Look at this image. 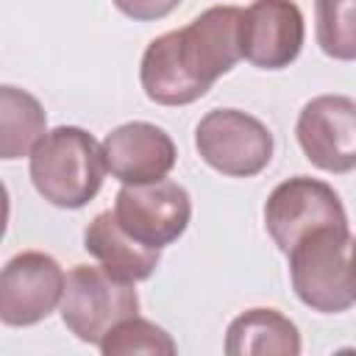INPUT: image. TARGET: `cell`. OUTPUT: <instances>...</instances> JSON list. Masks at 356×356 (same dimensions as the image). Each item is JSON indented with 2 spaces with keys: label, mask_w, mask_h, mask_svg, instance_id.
<instances>
[{
  "label": "cell",
  "mask_w": 356,
  "mask_h": 356,
  "mask_svg": "<svg viewBox=\"0 0 356 356\" xmlns=\"http://www.w3.org/2000/svg\"><path fill=\"white\" fill-rule=\"evenodd\" d=\"M97 348L103 350V356H131V353H156V356L164 353V356H172L175 353L172 337L161 325H156V323H150L145 317H136V314L122 320V323H117Z\"/></svg>",
  "instance_id": "obj_16"
},
{
  "label": "cell",
  "mask_w": 356,
  "mask_h": 356,
  "mask_svg": "<svg viewBox=\"0 0 356 356\" xmlns=\"http://www.w3.org/2000/svg\"><path fill=\"white\" fill-rule=\"evenodd\" d=\"M103 156L108 172L122 184H150L175 167V142L153 122H125L106 134Z\"/></svg>",
  "instance_id": "obj_11"
},
{
  "label": "cell",
  "mask_w": 356,
  "mask_h": 356,
  "mask_svg": "<svg viewBox=\"0 0 356 356\" xmlns=\"http://www.w3.org/2000/svg\"><path fill=\"white\" fill-rule=\"evenodd\" d=\"M314 33L334 61H356V0H314Z\"/></svg>",
  "instance_id": "obj_15"
},
{
  "label": "cell",
  "mask_w": 356,
  "mask_h": 356,
  "mask_svg": "<svg viewBox=\"0 0 356 356\" xmlns=\"http://www.w3.org/2000/svg\"><path fill=\"white\" fill-rule=\"evenodd\" d=\"M83 248L108 273L125 281H145L159 267L161 250L136 242L114 217V211H100L83 231Z\"/></svg>",
  "instance_id": "obj_12"
},
{
  "label": "cell",
  "mask_w": 356,
  "mask_h": 356,
  "mask_svg": "<svg viewBox=\"0 0 356 356\" xmlns=\"http://www.w3.org/2000/svg\"><path fill=\"white\" fill-rule=\"evenodd\" d=\"M303 36L295 0H253L242 17V58L259 70H284L300 56Z\"/></svg>",
  "instance_id": "obj_10"
},
{
  "label": "cell",
  "mask_w": 356,
  "mask_h": 356,
  "mask_svg": "<svg viewBox=\"0 0 356 356\" xmlns=\"http://www.w3.org/2000/svg\"><path fill=\"white\" fill-rule=\"evenodd\" d=\"M117 6V11H122L131 19L139 22H150V19H164L167 14H172L181 0H111Z\"/></svg>",
  "instance_id": "obj_17"
},
{
  "label": "cell",
  "mask_w": 356,
  "mask_h": 356,
  "mask_svg": "<svg viewBox=\"0 0 356 356\" xmlns=\"http://www.w3.org/2000/svg\"><path fill=\"white\" fill-rule=\"evenodd\" d=\"M139 312V295L134 281L117 278L103 264H75L67 273L61 295L64 325L86 345H100L106 334Z\"/></svg>",
  "instance_id": "obj_4"
},
{
  "label": "cell",
  "mask_w": 356,
  "mask_h": 356,
  "mask_svg": "<svg viewBox=\"0 0 356 356\" xmlns=\"http://www.w3.org/2000/svg\"><path fill=\"white\" fill-rule=\"evenodd\" d=\"M195 147L200 159L231 178H253L273 159L270 128L248 111L214 108L195 128Z\"/></svg>",
  "instance_id": "obj_5"
},
{
  "label": "cell",
  "mask_w": 356,
  "mask_h": 356,
  "mask_svg": "<svg viewBox=\"0 0 356 356\" xmlns=\"http://www.w3.org/2000/svg\"><path fill=\"white\" fill-rule=\"evenodd\" d=\"M286 256L292 289L303 306L337 314L356 303V236L348 225L314 228Z\"/></svg>",
  "instance_id": "obj_2"
},
{
  "label": "cell",
  "mask_w": 356,
  "mask_h": 356,
  "mask_svg": "<svg viewBox=\"0 0 356 356\" xmlns=\"http://www.w3.org/2000/svg\"><path fill=\"white\" fill-rule=\"evenodd\" d=\"M33 189L58 209H81L103 186L106 156L97 139L78 125H58L31 153Z\"/></svg>",
  "instance_id": "obj_3"
},
{
  "label": "cell",
  "mask_w": 356,
  "mask_h": 356,
  "mask_svg": "<svg viewBox=\"0 0 356 356\" xmlns=\"http://www.w3.org/2000/svg\"><path fill=\"white\" fill-rule=\"evenodd\" d=\"M47 134V117L42 103L11 83L0 86V159L14 161L31 156Z\"/></svg>",
  "instance_id": "obj_14"
},
{
  "label": "cell",
  "mask_w": 356,
  "mask_h": 356,
  "mask_svg": "<svg viewBox=\"0 0 356 356\" xmlns=\"http://www.w3.org/2000/svg\"><path fill=\"white\" fill-rule=\"evenodd\" d=\"M242 17L236 6H211L186 28L156 36L139 64L147 100L189 106L242 58Z\"/></svg>",
  "instance_id": "obj_1"
},
{
  "label": "cell",
  "mask_w": 356,
  "mask_h": 356,
  "mask_svg": "<svg viewBox=\"0 0 356 356\" xmlns=\"http://www.w3.org/2000/svg\"><path fill=\"white\" fill-rule=\"evenodd\" d=\"M67 275L42 250H22L6 261L0 275V320L11 328L36 325L61 303Z\"/></svg>",
  "instance_id": "obj_9"
},
{
  "label": "cell",
  "mask_w": 356,
  "mask_h": 356,
  "mask_svg": "<svg viewBox=\"0 0 356 356\" xmlns=\"http://www.w3.org/2000/svg\"><path fill=\"white\" fill-rule=\"evenodd\" d=\"M348 225L339 195L317 178L295 175L281 181L264 203V228L281 253H289L314 228Z\"/></svg>",
  "instance_id": "obj_6"
},
{
  "label": "cell",
  "mask_w": 356,
  "mask_h": 356,
  "mask_svg": "<svg viewBox=\"0 0 356 356\" xmlns=\"http://www.w3.org/2000/svg\"><path fill=\"white\" fill-rule=\"evenodd\" d=\"M303 156L323 172L356 170V100L345 95L312 97L295 122Z\"/></svg>",
  "instance_id": "obj_8"
},
{
  "label": "cell",
  "mask_w": 356,
  "mask_h": 356,
  "mask_svg": "<svg viewBox=\"0 0 356 356\" xmlns=\"http://www.w3.org/2000/svg\"><path fill=\"white\" fill-rule=\"evenodd\" d=\"M117 222L147 248L172 245L192 220V197L175 181H150V184H122L114 197Z\"/></svg>",
  "instance_id": "obj_7"
},
{
  "label": "cell",
  "mask_w": 356,
  "mask_h": 356,
  "mask_svg": "<svg viewBox=\"0 0 356 356\" xmlns=\"http://www.w3.org/2000/svg\"><path fill=\"white\" fill-rule=\"evenodd\" d=\"M228 356H298L300 331L275 309H248L228 323Z\"/></svg>",
  "instance_id": "obj_13"
}]
</instances>
